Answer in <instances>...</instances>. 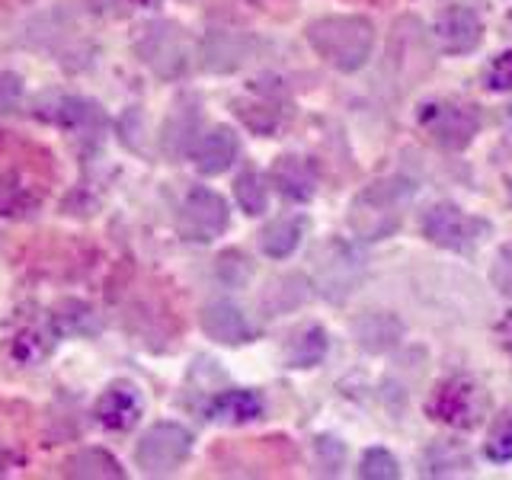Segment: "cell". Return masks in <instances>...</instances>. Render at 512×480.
<instances>
[{
  "label": "cell",
  "mask_w": 512,
  "mask_h": 480,
  "mask_svg": "<svg viewBox=\"0 0 512 480\" xmlns=\"http://www.w3.org/2000/svg\"><path fill=\"white\" fill-rule=\"evenodd\" d=\"M234 199L244 208L247 215H263L269 205V189L263 183V176L256 170H244L234 183Z\"/></svg>",
  "instance_id": "603a6c76"
},
{
  "label": "cell",
  "mask_w": 512,
  "mask_h": 480,
  "mask_svg": "<svg viewBox=\"0 0 512 480\" xmlns=\"http://www.w3.org/2000/svg\"><path fill=\"white\" fill-rule=\"evenodd\" d=\"M215 276H218L224 285L240 288V285H247V279L253 276V266H250V260H247V256L240 253V250H228L224 256H218Z\"/></svg>",
  "instance_id": "4316f807"
},
{
  "label": "cell",
  "mask_w": 512,
  "mask_h": 480,
  "mask_svg": "<svg viewBox=\"0 0 512 480\" xmlns=\"http://www.w3.org/2000/svg\"><path fill=\"white\" fill-rule=\"evenodd\" d=\"M490 279L496 285V292L512 301V240H509V244H503L500 253H496L493 269H490Z\"/></svg>",
  "instance_id": "f1b7e54d"
},
{
  "label": "cell",
  "mask_w": 512,
  "mask_h": 480,
  "mask_svg": "<svg viewBox=\"0 0 512 480\" xmlns=\"http://www.w3.org/2000/svg\"><path fill=\"white\" fill-rule=\"evenodd\" d=\"M416 125L432 144L445 151H464L480 132V112L461 100H426L416 109Z\"/></svg>",
  "instance_id": "277c9868"
},
{
  "label": "cell",
  "mask_w": 512,
  "mask_h": 480,
  "mask_svg": "<svg viewBox=\"0 0 512 480\" xmlns=\"http://www.w3.org/2000/svg\"><path fill=\"white\" fill-rule=\"evenodd\" d=\"M234 109L256 135H272L279 128V122H282L279 100H272V96H250V100H237Z\"/></svg>",
  "instance_id": "ffe728a7"
},
{
  "label": "cell",
  "mask_w": 512,
  "mask_h": 480,
  "mask_svg": "<svg viewBox=\"0 0 512 480\" xmlns=\"http://www.w3.org/2000/svg\"><path fill=\"white\" fill-rule=\"evenodd\" d=\"M23 100V77L13 71H0V112L16 109Z\"/></svg>",
  "instance_id": "f546056e"
},
{
  "label": "cell",
  "mask_w": 512,
  "mask_h": 480,
  "mask_svg": "<svg viewBox=\"0 0 512 480\" xmlns=\"http://www.w3.org/2000/svg\"><path fill=\"white\" fill-rule=\"evenodd\" d=\"M138 4H160V0H138Z\"/></svg>",
  "instance_id": "836d02e7"
},
{
  "label": "cell",
  "mask_w": 512,
  "mask_h": 480,
  "mask_svg": "<svg viewBox=\"0 0 512 480\" xmlns=\"http://www.w3.org/2000/svg\"><path fill=\"white\" fill-rule=\"evenodd\" d=\"M0 468H4V452H0Z\"/></svg>",
  "instance_id": "e575fe53"
},
{
  "label": "cell",
  "mask_w": 512,
  "mask_h": 480,
  "mask_svg": "<svg viewBox=\"0 0 512 480\" xmlns=\"http://www.w3.org/2000/svg\"><path fill=\"white\" fill-rule=\"evenodd\" d=\"M304 36L330 68L343 74L365 68L375 48V26L365 16H324L314 20Z\"/></svg>",
  "instance_id": "7a4b0ae2"
},
{
  "label": "cell",
  "mask_w": 512,
  "mask_h": 480,
  "mask_svg": "<svg viewBox=\"0 0 512 480\" xmlns=\"http://www.w3.org/2000/svg\"><path fill=\"white\" fill-rule=\"evenodd\" d=\"M189 452H192L189 429H183L180 423H154L141 436L135 448V461L144 474L167 477L189 458Z\"/></svg>",
  "instance_id": "52a82bcc"
},
{
  "label": "cell",
  "mask_w": 512,
  "mask_h": 480,
  "mask_svg": "<svg viewBox=\"0 0 512 480\" xmlns=\"http://www.w3.org/2000/svg\"><path fill=\"white\" fill-rule=\"evenodd\" d=\"M228 221H231L228 202H224L215 189L196 186V189H189V196L183 199L176 228H180V237L192 240V244H212L215 237L228 231Z\"/></svg>",
  "instance_id": "ba28073f"
},
{
  "label": "cell",
  "mask_w": 512,
  "mask_h": 480,
  "mask_svg": "<svg viewBox=\"0 0 512 480\" xmlns=\"http://www.w3.org/2000/svg\"><path fill=\"white\" fill-rule=\"evenodd\" d=\"M240 154V138L234 135V128L221 125L205 132L199 144H192V164L205 176H218L228 170Z\"/></svg>",
  "instance_id": "7c38bea8"
},
{
  "label": "cell",
  "mask_w": 512,
  "mask_h": 480,
  "mask_svg": "<svg viewBox=\"0 0 512 480\" xmlns=\"http://www.w3.org/2000/svg\"><path fill=\"white\" fill-rule=\"evenodd\" d=\"M500 340H503V346H506V352H512V314L503 320L500 324Z\"/></svg>",
  "instance_id": "4dcf8cb0"
},
{
  "label": "cell",
  "mask_w": 512,
  "mask_h": 480,
  "mask_svg": "<svg viewBox=\"0 0 512 480\" xmlns=\"http://www.w3.org/2000/svg\"><path fill=\"white\" fill-rule=\"evenodd\" d=\"M36 208V196L20 183L16 173L0 176V215L4 218H23Z\"/></svg>",
  "instance_id": "7402d4cb"
},
{
  "label": "cell",
  "mask_w": 512,
  "mask_h": 480,
  "mask_svg": "<svg viewBox=\"0 0 512 480\" xmlns=\"http://www.w3.org/2000/svg\"><path fill=\"white\" fill-rule=\"evenodd\" d=\"M135 52L157 77L173 80V77H183L189 71L192 39L186 36V29L180 23L157 20V23H148L141 29V36L135 42Z\"/></svg>",
  "instance_id": "8992f818"
},
{
  "label": "cell",
  "mask_w": 512,
  "mask_h": 480,
  "mask_svg": "<svg viewBox=\"0 0 512 480\" xmlns=\"http://www.w3.org/2000/svg\"><path fill=\"white\" fill-rule=\"evenodd\" d=\"M484 84H487L493 93H506V90H512V52L496 55V58L487 64Z\"/></svg>",
  "instance_id": "83f0119b"
},
{
  "label": "cell",
  "mask_w": 512,
  "mask_h": 480,
  "mask_svg": "<svg viewBox=\"0 0 512 480\" xmlns=\"http://www.w3.org/2000/svg\"><path fill=\"white\" fill-rule=\"evenodd\" d=\"M208 416H212L215 423H250L256 416H263V397L244 388L224 391L212 400Z\"/></svg>",
  "instance_id": "9a60e30c"
},
{
  "label": "cell",
  "mask_w": 512,
  "mask_h": 480,
  "mask_svg": "<svg viewBox=\"0 0 512 480\" xmlns=\"http://www.w3.org/2000/svg\"><path fill=\"white\" fill-rule=\"evenodd\" d=\"M352 333H356V343L365 352H388L400 343L404 336V324L394 317V314H384V311H368L362 314L356 324H352Z\"/></svg>",
  "instance_id": "5bb4252c"
},
{
  "label": "cell",
  "mask_w": 512,
  "mask_h": 480,
  "mask_svg": "<svg viewBox=\"0 0 512 480\" xmlns=\"http://www.w3.org/2000/svg\"><path fill=\"white\" fill-rule=\"evenodd\" d=\"M429 32H432V45H436L442 55H468L480 45L484 26H480V16L471 7L452 4L432 20Z\"/></svg>",
  "instance_id": "9c48e42d"
},
{
  "label": "cell",
  "mask_w": 512,
  "mask_h": 480,
  "mask_svg": "<svg viewBox=\"0 0 512 480\" xmlns=\"http://www.w3.org/2000/svg\"><path fill=\"white\" fill-rule=\"evenodd\" d=\"M304 228H308V221H304L301 215L276 218L272 224H266L263 234H260L263 253L272 256V260H285V256H292L298 250V244H301Z\"/></svg>",
  "instance_id": "2e32d148"
},
{
  "label": "cell",
  "mask_w": 512,
  "mask_h": 480,
  "mask_svg": "<svg viewBox=\"0 0 512 480\" xmlns=\"http://www.w3.org/2000/svg\"><path fill=\"white\" fill-rule=\"evenodd\" d=\"M324 356H327V333L317 324L298 330L285 346V365L288 368H314V365L324 362Z\"/></svg>",
  "instance_id": "d6986e66"
},
{
  "label": "cell",
  "mask_w": 512,
  "mask_h": 480,
  "mask_svg": "<svg viewBox=\"0 0 512 480\" xmlns=\"http://www.w3.org/2000/svg\"><path fill=\"white\" fill-rule=\"evenodd\" d=\"M359 477L365 480H397L400 477V464L388 452V448H368L359 464Z\"/></svg>",
  "instance_id": "484cf974"
},
{
  "label": "cell",
  "mask_w": 512,
  "mask_h": 480,
  "mask_svg": "<svg viewBox=\"0 0 512 480\" xmlns=\"http://www.w3.org/2000/svg\"><path fill=\"white\" fill-rule=\"evenodd\" d=\"M413 192V183L404 180V176H391V180L365 186L349 205V231L359 240H368V244L391 237L404 221V208L410 205Z\"/></svg>",
  "instance_id": "6da1fadb"
},
{
  "label": "cell",
  "mask_w": 512,
  "mask_h": 480,
  "mask_svg": "<svg viewBox=\"0 0 512 480\" xmlns=\"http://www.w3.org/2000/svg\"><path fill=\"white\" fill-rule=\"evenodd\" d=\"M426 468H423V474H436V477H442V474H461V471H468L471 468V458H468V452H464L461 445H455V442H436V445H429V452H426Z\"/></svg>",
  "instance_id": "44dd1931"
},
{
  "label": "cell",
  "mask_w": 512,
  "mask_h": 480,
  "mask_svg": "<svg viewBox=\"0 0 512 480\" xmlns=\"http://www.w3.org/2000/svg\"><path fill=\"white\" fill-rule=\"evenodd\" d=\"M64 471L77 480H122L125 477L122 464L109 452H103V448H84V452L71 455L68 464H64Z\"/></svg>",
  "instance_id": "ac0fdd59"
},
{
  "label": "cell",
  "mask_w": 512,
  "mask_h": 480,
  "mask_svg": "<svg viewBox=\"0 0 512 480\" xmlns=\"http://www.w3.org/2000/svg\"><path fill=\"white\" fill-rule=\"evenodd\" d=\"M269 183L276 186V192L288 202H311L320 176L308 157L282 154V157H276V164L269 167Z\"/></svg>",
  "instance_id": "30bf717a"
},
{
  "label": "cell",
  "mask_w": 512,
  "mask_h": 480,
  "mask_svg": "<svg viewBox=\"0 0 512 480\" xmlns=\"http://www.w3.org/2000/svg\"><path fill=\"white\" fill-rule=\"evenodd\" d=\"M141 397L132 384H112L96 400V420L112 432H125L141 420Z\"/></svg>",
  "instance_id": "4fadbf2b"
},
{
  "label": "cell",
  "mask_w": 512,
  "mask_h": 480,
  "mask_svg": "<svg viewBox=\"0 0 512 480\" xmlns=\"http://www.w3.org/2000/svg\"><path fill=\"white\" fill-rule=\"evenodd\" d=\"M484 455L493 464L512 461V413H503L493 420V426L487 432V442H484Z\"/></svg>",
  "instance_id": "d4e9b609"
},
{
  "label": "cell",
  "mask_w": 512,
  "mask_h": 480,
  "mask_svg": "<svg viewBox=\"0 0 512 480\" xmlns=\"http://www.w3.org/2000/svg\"><path fill=\"white\" fill-rule=\"evenodd\" d=\"M426 413L452 429H477L490 413V394L471 375H452L432 391Z\"/></svg>",
  "instance_id": "3957f363"
},
{
  "label": "cell",
  "mask_w": 512,
  "mask_h": 480,
  "mask_svg": "<svg viewBox=\"0 0 512 480\" xmlns=\"http://www.w3.org/2000/svg\"><path fill=\"white\" fill-rule=\"evenodd\" d=\"M199 324L205 330L208 340H215L221 346H244L253 340V324L247 320V314L231 301H212L202 308Z\"/></svg>",
  "instance_id": "8fae6325"
},
{
  "label": "cell",
  "mask_w": 512,
  "mask_h": 480,
  "mask_svg": "<svg viewBox=\"0 0 512 480\" xmlns=\"http://www.w3.org/2000/svg\"><path fill=\"white\" fill-rule=\"evenodd\" d=\"M202 55H205V64L212 71H221V74H228L234 68H240L247 58V42L234 36V32H208V39H205V48H202Z\"/></svg>",
  "instance_id": "e0dca14e"
},
{
  "label": "cell",
  "mask_w": 512,
  "mask_h": 480,
  "mask_svg": "<svg viewBox=\"0 0 512 480\" xmlns=\"http://www.w3.org/2000/svg\"><path fill=\"white\" fill-rule=\"evenodd\" d=\"M506 192H509V202H512V176H509V183H506Z\"/></svg>",
  "instance_id": "1f68e13d"
},
{
  "label": "cell",
  "mask_w": 512,
  "mask_h": 480,
  "mask_svg": "<svg viewBox=\"0 0 512 480\" xmlns=\"http://www.w3.org/2000/svg\"><path fill=\"white\" fill-rule=\"evenodd\" d=\"M420 228L429 244L452 253H474L480 247V240L490 234V221L464 212V208L452 202H436L423 212Z\"/></svg>",
  "instance_id": "5b68a950"
},
{
  "label": "cell",
  "mask_w": 512,
  "mask_h": 480,
  "mask_svg": "<svg viewBox=\"0 0 512 480\" xmlns=\"http://www.w3.org/2000/svg\"><path fill=\"white\" fill-rule=\"evenodd\" d=\"M506 119H509V122H512V103H509V106H506Z\"/></svg>",
  "instance_id": "d6a6232c"
},
{
  "label": "cell",
  "mask_w": 512,
  "mask_h": 480,
  "mask_svg": "<svg viewBox=\"0 0 512 480\" xmlns=\"http://www.w3.org/2000/svg\"><path fill=\"white\" fill-rule=\"evenodd\" d=\"M61 125L68 128H90V125H103V112L96 103H87V100H77V96H68V100L58 103V116H55Z\"/></svg>",
  "instance_id": "cb8c5ba5"
}]
</instances>
